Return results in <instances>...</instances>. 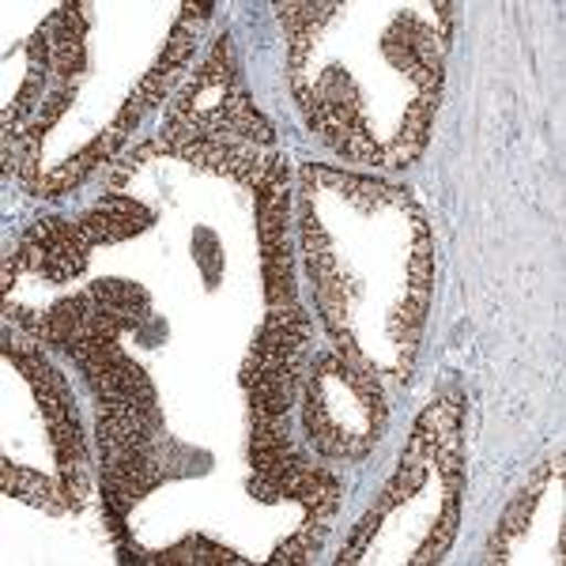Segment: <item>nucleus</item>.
Wrapping results in <instances>:
<instances>
[{
  "mask_svg": "<svg viewBox=\"0 0 566 566\" xmlns=\"http://www.w3.org/2000/svg\"><path fill=\"white\" fill-rule=\"evenodd\" d=\"M306 431L317 453L363 461L386 431L381 378L348 355L322 352L306 386Z\"/></svg>",
  "mask_w": 566,
  "mask_h": 566,
  "instance_id": "obj_1",
  "label": "nucleus"
},
{
  "mask_svg": "<svg viewBox=\"0 0 566 566\" xmlns=\"http://www.w3.org/2000/svg\"><path fill=\"white\" fill-rule=\"evenodd\" d=\"M163 133H189V136H253L261 144H272L276 133L264 117L253 109L245 84L234 65L231 39L219 34L212 42V53L205 57V65L186 87L178 91V98L167 109Z\"/></svg>",
  "mask_w": 566,
  "mask_h": 566,
  "instance_id": "obj_2",
  "label": "nucleus"
},
{
  "mask_svg": "<svg viewBox=\"0 0 566 566\" xmlns=\"http://www.w3.org/2000/svg\"><path fill=\"white\" fill-rule=\"evenodd\" d=\"M306 344L310 314L303 303L291 310H269L242 367V389L250 397L253 427H287L291 389L303 367Z\"/></svg>",
  "mask_w": 566,
  "mask_h": 566,
  "instance_id": "obj_3",
  "label": "nucleus"
},
{
  "mask_svg": "<svg viewBox=\"0 0 566 566\" xmlns=\"http://www.w3.org/2000/svg\"><path fill=\"white\" fill-rule=\"evenodd\" d=\"M4 359L15 363V370L31 381L34 397L42 405L45 427H50V446L53 458H57V472H61V488H65L69 506L76 510L87 495V446L84 434H80V419H76V405H72V392L65 386V378L57 374L45 352L39 344H4Z\"/></svg>",
  "mask_w": 566,
  "mask_h": 566,
  "instance_id": "obj_4",
  "label": "nucleus"
},
{
  "mask_svg": "<svg viewBox=\"0 0 566 566\" xmlns=\"http://www.w3.org/2000/svg\"><path fill=\"white\" fill-rule=\"evenodd\" d=\"M258 193V239H261V276L269 310L298 306L295 261H291V189L287 159L272 155L269 170L253 186Z\"/></svg>",
  "mask_w": 566,
  "mask_h": 566,
  "instance_id": "obj_5",
  "label": "nucleus"
},
{
  "mask_svg": "<svg viewBox=\"0 0 566 566\" xmlns=\"http://www.w3.org/2000/svg\"><path fill=\"white\" fill-rule=\"evenodd\" d=\"M208 12H212V4H181V15H178L175 31H170L167 45H163L159 61H155L148 76L136 84V91L129 95V103L122 106V114H117L114 125H109V129H114L117 136H129L136 125L144 122V114L167 98V91L175 87V80L181 76V72H186L189 57H193L197 27H200V20H205Z\"/></svg>",
  "mask_w": 566,
  "mask_h": 566,
  "instance_id": "obj_6",
  "label": "nucleus"
},
{
  "mask_svg": "<svg viewBox=\"0 0 566 566\" xmlns=\"http://www.w3.org/2000/svg\"><path fill=\"white\" fill-rule=\"evenodd\" d=\"M555 480H563V450H555V458L547 461L533 480H528V488L517 491V499L510 502L506 514H502V522L495 528V536H491L488 555H483V559H488V563H506L510 544H514L517 536H522L525 528H528V522H533V514H536V506H541V499H544V491L552 488Z\"/></svg>",
  "mask_w": 566,
  "mask_h": 566,
  "instance_id": "obj_7",
  "label": "nucleus"
},
{
  "mask_svg": "<svg viewBox=\"0 0 566 566\" xmlns=\"http://www.w3.org/2000/svg\"><path fill=\"white\" fill-rule=\"evenodd\" d=\"M151 223H155L151 208H144L140 200L122 197V193H106L87 216H80V227H84L91 245L125 242V239H133V234L148 231Z\"/></svg>",
  "mask_w": 566,
  "mask_h": 566,
  "instance_id": "obj_8",
  "label": "nucleus"
},
{
  "mask_svg": "<svg viewBox=\"0 0 566 566\" xmlns=\"http://www.w3.org/2000/svg\"><path fill=\"white\" fill-rule=\"evenodd\" d=\"M0 488H4L8 499H20L27 506H39L45 514H65L69 510V499H65V488L61 483H50L45 476L31 469H20V464H12L4 458L0 464Z\"/></svg>",
  "mask_w": 566,
  "mask_h": 566,
  "instance_id": "obj_9",
  "label": "nucleus"
},
{
  "mask_svg": "<svg viewBox=\"0 0 566 566\" xmlns=\"http://www.w3.org/2000/svg\"><path fill=\"white\" fill-rule=\"evenodd\" d=\"M155 559L159 563H242V555L227 552V547L205 541V536H189L186 544L167 547V552H159Z\"/></svg>",
  "mask_w": 566,
  "mask_h": 566,
  "instance_id": "obj_10",
  "label": "nucleus"
}]
</instances>
